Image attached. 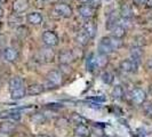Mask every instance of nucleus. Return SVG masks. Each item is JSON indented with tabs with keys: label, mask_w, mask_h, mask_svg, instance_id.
<instances>
[{
	"label": "nucleus",
	"mask_w": 152,
	"mask_h": 137,
	"mask_svg": "<svg viewBox=\"0 0 152 137\" xmlns=\"http://www.w3.org/2000/svg\"><path fill=\"white\" fill-rule=\"evenodd\" d=\"M99 53L103 55H109V54L113 53V48L110 42V37H103L99 42Z\"/></svg>",
	"instance_id": "7"
},
{
	"label": "nucleus",
	"mask_w": 152,
	"mask_h": 137,
	"mask_svg": "<svg viewBox=\"0 0 152 137\" xmlns=\"http://www.w3.org/2000/svg\"><path fill=\"white\" fill-rule=\"evenodd\" d=\"M37 137H50V136H48V135H45V134H41V135H38Z\"/></svg>",
	"instance_id": "42"
},
{
	"label": "nucleus",
	"mask_w": 152,
	"mask_h": 137,
	"mask_svg": "<svg viewBox=\"0 0 152 137\" xmlns=\"http://www.w3.org/2000/svg\"><path fill=\"white\" fill-rule=\"evenodd\" d=\"M78 4H80V5H84V4H88L89 2V0H76Z\"/></svg>",
	"instance_id": "37"
},
{
	"label": "nucleus",
	"mask_w": 152,
	"mask_h": 137,
	"mask_svg": "<svg viewBox=\"0 0 152 137\" xmlns=\"http://www.w3.org/2000/svg\"><path fill=\"white\" fill-rule=\"evenodd\" d=\"M145 5H146V7L148 8H152V0H146Z\"/></svg>",
	"instance_id": "38"
},
{
	"label": "nucleus",
	"mask_w": 152,
	"mask_h": 137,
	"mask_svg": "<svg viewBox=\"0 0 152 137\" xmlns=\"http://www.w3.org/2000/svg\"><path fill=\"white\" fill-rule=\"evenodd\" d=\"M0 137H9V134L4 133V131H0Z\"/></svg>",
	"instance_id": "39"
},
{
	"label": "nucleus",
	"mask_w": 152,
	"mask_h": 137,
	"mask_svg": "<svg viewBox=\"0 0 152 137\" xmlns=\"http://www.w3.org/2000/svg\"><path fill=\"white\" fill-rule=\"evenodd\" d=\"M75 134L81 137H91V130L88 128L87 125H76V127H75Z\"/></svg>",
	"instance_id": "15"
},
{
	"label": "nucleus",
	"mask_w": 152,
	"mask_h": 137,
	"mask_svg": "<svg viewBox=\"0 0 152 137\" xmlns=\"http://www.w3.org/2000/svg\"><path fill=\"white\" fill-rule=\"evenodd\" d=\"M145 113L150 118H152V103H149L148 105H145Z\"/></svg>",
	"instance_id": "32"
},
{
	"label": "nucleus",
	"mask_w": 152,
	"mask_h": 137,
	"mask_svg": "<svg viewBox=\"0 0 152 137\" xmlns=\"http://www.w3.org/2000/svg\"><path fill=\"white\" fill-rule=\"evenodd\" d=\"M129 97H130V101L135 105H141V104L145 103L148 95H146V93L143 89H141V88H134L133 90L130 91Z\"/></svg>",
	"instance_id": "5"
},
{
	"label": "nucleus",
	"mask_w": 152,
	"mask_h": 137,
	"mask_svg": "<svg viewBox=\"0 0 152 137\" xmlns=\"http://www.w3.org/2000/svg\"><path fill=\"white\" fill-rule=\"evenodd\" d=\"M41 1H42V2H46V1H48V0H41Z\"/></svg>",
	"instance_id": "45"
},
{
	"label": "nucleus",
	"mask_w": 152,
	"mask_h": 137,
	"mask_svg": "<svg viewBox=\"0 0 152 137\" xmlns=\"http://www.w3.org/2000/svg\"><path fill=\"white\" fill-rule=\"evenodd\" d=\"M88 4H89L93 8H97V7H99V5H101V0H89Z\"/></svg>",
	"instance_id": "34"
},
{
	"label": "nucleus",
	"mask_w": 152,
	"mask_h": 137,
	"mask_svg": "<svg viewBox=\"0 0 152 137\" xmlns=\"http://www.w3.org/2000/svg\"><path fill=\"white\" fill-rule=\"evenodd\" d=\"M20 57V54H18V50L13 48V47H7L4 49V58L5 61L9 62V63H14L18 60Z\"/></svg>",
	"instance_id": "10"
},
{
	"label": "nucleus",
	"mask_w": 152,
	"mask_h": 137,
	"mask_svg": "<svg viewBox=\"0 0 152 137\" xmlns=\"http://www.w3.org/2000/svg\"><path fill=\"white\" fill-rule=\"evenodd\" d=\"M7 0H0V5H2V4H5Z\"/></svg>",
	"instance_id": "43"
},
{
	"label": "nucleus",
	"mask_w": 152,
	"mask_h": 137,
	"mask_svg": "<svg viewBox=\"0 0 152 137\" xmlns=\"http://www.w3.org/2000/svg\"><path fill=\"white\" fill-rule=\"evenodd\" d=\"M70 121L72 122V123H75V125H87L88 123V120L85 117H83L81 114L79 113H76V112L71 113V115H70Z\"/></svg>",
	"instance_id": "18"
},
{
	"label": "nucleus",
	"mask_w": 152,
	"mask_h": 137,
	"mask_svg": "<svg viewBox=\"0 0 152 137\" xmlns=\"http://www.w3.org/2000/svg\"><path fill=\"white\" fill-rule=\"evenodd\" d=\"M16 126L15 123L10 121H5L0 123V131H4V133H7V134H10L15 130Z\"/></svg>",
	"instance_id": "22"
},
{
	"label": "nucleus",
	"mask_w": 152,
	"mask_h": 137,
	"mask_svg": "<svg viewBox=\"0 0 152 137\" xmlns=\"http://www.w3.org/2000/svg\"><path fill=\"white\" fill-rule=\"evenodd\" d=\"M58 61L62 65H70L72 62L76 61V57L72 50H63L58 55Z\"/></svg>",
	"instance_id": "9"
},
{
	"label": "nucleus",
	"mask_w": 152,
	"mask_h": 137,
	"mask_svg": "<svg viewBox=\"0 0 152 137\" xmlns=\"http://www.w3.org/2000/svg\"><path fill=\"white\" fill-rule=\"evenodd\" d=\"M5 44H6V37L0 34V48H2L5 46Z\"/></svg>",
	"instance_id": "35"
},
{
	"label": "nucleus",
	"mask_w": 152,
	"mask_h": 137,
	"mask_svg": "<svg viewBox=\"0 0 152 137\" xmlns=\"http://www.w3.org/2000/svg\"><path fill=\"white\" fill-rule=\"evenodd\" d=\"M89 40H91V39L88 38L83 31H80L79 33H77L76 34V41L79 46H83V47L87 46L88 45V42H89Z\"/></svg>",
	"instance_id": "23"
},
{
	"label": "nucleus",
	"mask_w": 152,
	"mask_h": 137,
	"mask_svg": "<svg viewBox=\"0 0 152 137\" xmlns=\"http://www.w3.org/2000/svg\"><path fill=\"white\" fill-rule=\"evenodd\" d=\"M143 55H144V52H143L142 47L134 46V47L130 48V58H132V60H134V61H136L140 63V61H141L142 57H143Z\"/></svg>",
	"instance_id": "16"
},
{
	"label": "nucleus",
	"mask_w": 152,
	"mask_h": 137,
	"mask_svg": "<svg viewBox=\"0 0 152 137\" xmlns=\"http://www.w3.org/2000/svg\"><path fill=\"white\" fill-rule=\"evenodd\" d=\"M53 12L58 14L60 17H63V18H70L71 16L73 15V9L72 7L65 4V2H57L55 4L53 7Z\"/></svg>",
	"instance_id": "3"
},
{
	"label": "nucleus",
	"mask_w": 152,
	"mask_h": 137,
	"mask_svg": "<svg viewBox=\"0 0 152 137\" xmlns=\"http://www.w3.org/2000/svg\"><path fill=\"white\" fill-rule=\"evenodd\" d=\"M62 82H63V74L57 70H52L46 76L45 87H47L48 89H54V88L60 87Z\"/></svg>",
	"instance_id": "2"
},
{
	"label": "nucleus",
	"mask_w": 152,
	"mask_h": 137,
	"mask_svg": "<svg viewBox=\"0 0 152 137\" xmlns=\"http://www.w3.org/2000/svg\"><path fill=\"white\" fill-rule=\"evenodd\" d=\"M31 120L37 125H44L47 119L44 113H34L33 115H31Z\"/></svg>",
	"instance_id": "26"
},
{
	"label": "nucleus",
	"mask_w": 152,
	"mask_h": 137,
	"mask_svg": "<svg viewBox=\"0 0 152 137\" xmlns=\"http://www.w3.org/2000/svg\"><path fill=\"white\" fill-rule=\"evenodd\" d=\"M16 36L20 39H25L29 36V30H28V28L24 26V25L17 26V29H16Z\"/></svg>",
	"instance_id": "27"
},
{
	"label": "nucleus",
	"mask_w": 152,
	"mask_h": 137,
	"mask_svg": "<svg viewBox=\"0 0 152 137\" xmlns=\"http://www.w3.org/2000/svg\"><path fill=\"white\" fill-rule=\"evenodd\" d=\"M72 137H81V136H78V135H76V134H75V135H73Z\"/></svg>",
	"instance_id": "44"
},
{
	"label": "nucleus",
	"mask_w": 152,
	"mask_h": 137,
	"mask_svg": "<svg viewBox=\"0 0 152 137\" xmlns=\"http://www.w3.org/2000/svg\"><path fill=\"white\" fill-rule=\"evenodd\" d=\"M42 21H44V17L38 12H32L26 15V22L31 25H40Z\"/></svg>",
	"instance_id": "13"
},
{
	"label": "nucleus",
	"mask_w": 152,
	"mask_h": 137,
	"mask_svg": "<svg viewBox=\"0 0 152 137\" xmlns=\"http://www.w3.org/2000/svg\"><path fill=\"white\" fill-rule=\"evenodd\" d=\"M111 95H112V97H113L114 99L120 101V99H122L124 96H125V90H124V88H122L121 86H115V87H113V89H112Z\"/></svg>",
	"instance_id": "24"
},
{
	"label": "nucleus",
	"mask_w": 152,
	"mask_h": 137,
	"mask_svg": "<svg viewBox=\"0 0 152 137\" xmlns=\"http://www.w3.org/2000/svg\"><path fill=\"white\" fill-rule=\"evenodd\" d=\"M41 58L45 62H54V58H55V54H54V50L52 49V47H47V48H44L41 50Z\"/></svg>",
	"instance_id": "17"
},
{
	"label": "nucleus",
	"mask_w": 152,
	"mask_h": 137,
	"mask_svg": "<svg viewBox=\"0 0 152 137\" xmlns=\"http://www.w3.org/2000/svg\"><path fill=\"white\" fill-rule=\"evenodd\" d=\"M20 14H13V15L9 16V21H8V23H9V25L10 26H20L21 25V22H22V18L20 17Z\"/></svg>",
	"instance_id": "28"
},
{
	"label": "nucleus",
	"mask_w": 152,
	"mask_h": 137,
	"mask_svg": "<svg viewBox=\"0 0 152 137\" xmlns=\"http://www.w3.org/2000/svg\"><path fill=\"white\" fill-rule=\"evenodd\" d=\"M45 90V86L41 84H32L29 87H26V94L30 96H37L42 94Z\"/></svg>",
	"instance_id": "14"
},
{
	"label": "nucleus",
	"mask_w": 152,
	"mask_h": 137,
	"mask_svg": "<svg viewBox=\"0 0 152 137\" xmlns=\"http://www.w3.org/2000/svg\"><path fill=\"white\" fill-rule=\"evenodd\" d=\"M9 91L12 99H22L26 95V87L24 86V81L21 77L15 76L9 80Z\"/></svg>",
	"instance_id": "1"
},
{
	"label": "nucleus",
	"mask_w": 152,
	"mask_h": 137,
	"mask_svg": "<svg viewBox=\"0 0 152 137\" xmlns=\"http://www.w3.org/2000/svg\"><path fill=\"white\" fill-rule=\"evenodd\" d=\"M0 29H1V22H0Z\"/></svg>",
	"instance_id": "46"
},
{
	"label": "nucleus",
	"mask_w": 152,
	"mask_h": 137,
	"mask_svg": "<svg viewBox=\"0 0 152 137\" xmlns=\"http://www.w3.org/2000/svg\"><path fill=\"white\" fill-rule=\"evenodd\" d=\"M120 16L122 18H130L133 16V10H132V7L128 6V5H124L120 8Z\"/></svg>",
	"instance_id": "25"
},
{
	"label": "nucleus",
	"mask_w": 152,
	"mask_h": 137,
	"mask_svg": "<svg viewBox=\"0 0 152 137\" xmlns=\"http://www.w3.org/2000/svg\"><path fill=\"white\" fill-rule=\"evenodd\" d=\"M111 31H112V37H114V38L122 39L126 36V29L122 28L121 25H119V24H117L114 28H112Z\"/></svg>",
	"instance_id": "20"
},
{
	"label": "nucleus",
	"mask_w": 152,
	"mask_h": 137,
	"mask_svg": "<svg viewBox=\"0 0 152 137\" xmlns=\"http://www.w3.org/2000/svg\"><path fill=\"white\" fill-rule=\"evenodd\" d=\"M138 68V62L134 61V60H124L120 63V70L125 73H134L137 71Z\"/></svg>",
	"instance_id": "6"
},
{
	"label": "nucleus",
	"mask_w": 152,
	"mask_h": 137,
	"mask_svg": "<svg viewBox=\"0 0 152 137\" xmlns=\"http://www.w3.org/2000/svg\"><path fill=\"white\" fill-rule=\"evenodd\" d=\"M118 21H119V17L117 15V13H111L109 14L107 20V29L111 30L112 28H114L117 24H118Z\"/></svg>",
	"instance_id": "21"
},
{
	"label": "nucleus",
	"mask_w": 152,
	"mask_h": 137,
	"mask_svg": "<svg viewBox=\"0 0 152 137\" xmlns=\"http://www.w3.org/2000/svg\"><path fill=\"white\" fill-rule=\"evenodd\" d=\"M107 1H109V0H107Z\"/></svg>",
	"instance_id": "47"
},
{
	"label": "nucleus",
	"mask_w": 152,
	"mask_h": 137,
	"mask_svg": "<svg viewBox=\"0 0 152 137\" xmlns=\"http://www.w3.org/2000/svg\"><path fill=\"white\" fill-rule=\"evenodd\" d=\"M133 2H134L135 5L141 6V5H144L145 2H146V0H133Z\"/></svg>",
	"instance_id": "36"
},
{
	"label": "nucleus",
	"mask_w": 152,
	"mask_h": 137,
	"mask_svg": "<svg viewBox=\"0 0 152 137\" xmlns=\"http://www.w3.org/2000/svg\"><path fill=\"white\" fill-rule=\"evenodd\" d=\"M83 32L88 37L89 39H94L96 36V32H97V28H96V24L94 22H86L83 26Z\"/></svg>",
	"instance_id": "12"
},
{
	"label": "nucleus",
	"mask_w": 152,
	"mask_h": 137,
	"mask_svg": "<svg viewBox=\"0 0 152 137\" xmlns=\"http://www.w3.org/2000/svg\"><path fill=\"white\" fill-rule=\"evenodd\" d=\"M101 79H102V81H103L104 84L110 85L113 82V76H112V73H111V72H107V71L103 72V73L101 74Z\"/></svg>",
	"instance_id": "30"
},
{
	"label": "nucleus",
	"mask_w": 152,
	"mask_h": 137,
	"mask_svg": "<svg viewBox=\"0 0 152 137\" xmlns=\"http://www.w3.org/2000/svg\"><path fill=\"white\" fill-rule=\"evenodd\" d=\"M95 64H96V70L104 68L107 64V55H103L99 53L95 55Z\"/></svg>",
	"instance_id": "19"
},
{
	"label": "nucleus",
	"mask_w": 152,
	"mask_h": 137,
	"mask_svg": "<svg viewBox=\"0 0 152 137\" xmlns=\"http://www.w3.org/2000/svg\"><path fill=\"white\" fill-rule=\"evenodd\" d=\"M78 12L84 18H91L95 15V8H93L89 4H84L78 7Z\"/></svg>",
	"instance_id": "11"
},
{
	"label": "nucleus",
	"mask_w": 152,
	"mask_h": 137,
	"mask_svg": "<svg viewBox=\"0 0 152 137\" xmlns=\"http://www.w3.org/2000/svg\"><path fill=\"white\" fill-rule=\"evenodd\" d=\"M86 68L88 71H91L93 72L94 70H96V64H95V55L94 54H91L88 56V58H87V61H86Z\"/></svg>",
	"instance_id": "29"
},
{
	"label": "nucleus",
	"mask_w": 152,
	"mask_h": 137,
	"mask_svg": "<svg viewBox=\"0 0 152 137\" xmlns=\"http://www.w3.org/2000/svg\"><path fill=\"white\" fill-rule=\"evenodd\" d=\"M12 8L15 14H23L30 8V1L29 0H14Z\"/></svg>",
	"instance_id": "8"
},
{
	"label": "nucleus",
	"mask_w": 152,
	"mask_h": 137,
	"mask_svg": "<svg viewBox=\"0 0 152 137\" xmlns=\"http://www.w3.org/2000/svg\"><path fill=\"white\" fill-rule=\"evenodd\" d=\"M56 126L57 127H61V128H66L69 126V120L64 119V118H61V119H58L56 121Z\"/></svg>",
	"instance_id": "31"
},
{
	"label": "nucleus",
	"mask_w": 152,
	"mask_h": 137,
	"mask_svg": "<svg viewBox=\"0 0 152 137\" xmlns=\"http://www.w3.org/2000/svg\"><path fill=\"white\" fill-rule=\"evenodd\" d=\"M7 118L8 119H12V120H20L21 119V114L20 113H12V114H9V115H7Z\"/></svg>",
	"instance_id": "33"
},
{
	"label": "nucleus",
	"mask_w": 152,
	"mask_h": 137,
	"mask_svg": "<svg viewBox=\"0 0 152 137\" xmlns=\"http://www.w3.org/2000/svg\"><path fill=\"white\" fill-rule=\"evenodd\" d=\"M148 68H149L150 71H152V60H150V61L148 62Z\"/></svg>",
	"instance_id": "40"
},
{
	"label": "nucleus",
	"mask_w": 152,
	"mask_h": 137,
	"mask_svg": "<svg viewBox=\"0 0 152 137\" xmlns=\"http://www.w3.org/2000/svg\"><path fill=\"white\" fill-rule=\"evenodd\" d=\"M41 40H42V42H44V45L46 47H52V48L56 47V46L58 45V41H60L58 36L54 31H50V30H47L42 33Z\"/></svg>",
	"instance_id": "4"
},
{
	"label": "nucleus",
	"mask_w": 152,
	"mask_h": 137,
	"mask_svg": "<svg viewBox=\"0 0 152 137\" xmlns=\"http://www.w3.org/2000/svg\"><path fill=\"white\" fill-rule=\"evenodd\" d=\"M2 16H4V9H2V8H1V6H0V18H1Z\"/></svg>",
	"instance_id": "41"
}]
</instances>
